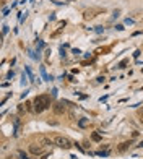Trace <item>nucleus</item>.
Instances as JSON below:
<instances>
[{
	"label": "nucleus",
	"mask_w": 143,
	"mask_h": 159,
	"mask_svg": "<svg viewBox=\"0 0 143 159\" xmlns=\"http://www.w3.org/2000/svg\"><path fill=\"white\" fill-rule=\"evenodd\" d=\"M52 110H54V114H57V115H63L65 114V106H63V101L62 102H55V104L52 106Z\"/></svg>",
	"instance_id": "nucleus-3"
},
{
	"label": "nucleus",
	"mask_w": 143,
	"mask_h": 159,
	"mask_svg": "<svg viewBox=\"0 0 143 159\" xmlns=\"http://www.w3.org/2000/svg\"><path fill=\"white\" fill-rule=\"evenodd\" d=\"M39 140H41V143H44L46 146H52V145H55V141L49 140V138H44V136H41V138H39Z\"/></svg>",
	"instance_id": "nucleus-6"
},
{
	"label": "nucleus",
	"mask_w": 143,
	"mask_h": 159,
	"mask_svg": "<svg viewBox=\"0 0 143 159\" xmlns=\"http://www.w3.org/2000/svg\"><path fill=\"white\" fill-rule=\"evenodd\" d=\"M140 115H141V117H143V107H141V110H140Z\"/></svg>",
	"instance_id": "nucleus-11"
},
{
	"label": "nucleus",
	"mask_w": 143,
	"mask_h": 159,
	"mask_svg": "<svg viewBox=\"0 0 143 159\" xmlns=\"http://www.w3.org/2000/svg\"><path fill=\"white\" fill-rule=\"evenodd\" d=\"M33 102H34V110L38 114L44 112L46 109H49V107H50V98L47 96V94H41V96H38Z\"/></svg>",
	"instance_id": "nucleus-1"
},
{
	"label": "nucleus",
	"mask_w": 143,
	"mask_h": 159,
	"mask_svg": "<svg viewBox=\"0 0 143 159\" xmlns=\"http://www.w3.org/2000/svg\"><path fill=\"white\" fill-rule=\"evenodd\" d=\"M33 104H34V102H26V109L29 110V112L33 110Z\"/></svg>",
	"instance_id": "nucleus-10"
},
{
	"label": "nucleus",
	"mask_w": 143,
	"mask_h": 159,
	"mask_svg": "<svg viewBox=\"0 0 143 159\" xmlns=\"http://www.w3.org/2000/svg\"><path fill=\"white\" fill-rule=\"evenodd\" d=\"M54 141H55V145L60 146V148H63V149H70L72 146H73V143H72L68 138L62 136V135H55V136H54Z\"/></svg>",
	"instance_id": "nucleus-2"
},
{
	"label": "nucleus",
	"mask_w": 143,
	"mask_h": 159,
	"mask_svg": "<svg viewBox=\"0 0 143 159\" xmlns=\"http://www.w3.org/2000/svg\"><path fill=\"white\" fill-rule=\"evenodd\" d=\"M129 63V60H122L120 63H119V68H125V65Z\"/></svg>",
	"instance_id": "nucleus-7"
},
{
	"label": "nucleus",
	"mask_w": 143,
	"mask_h": 159,
	"mask_svg": "<svg viewBox=\"0 0 143 159\" xmlns=\"http://www.w3.org/2000/svg\"><path fill=\"white\" fill-rule=\"evenodd\" d=\"M138 146H140V148H143V141H141V143H140V145H138Z\"/></svg>",
	"instance_id": "nucleus-12"
},
{
	"label": "nucleus",
	"mask_w": 143,
	"mask_h": 159,
	"mask_svg": "<svg viewBox=\"0 0 143 159\" xmlns=\"http://www.w3.org/2000/svg\"><path fill=\"white\" fill-rule=\"evenodd\" d=\"M18 154H20V158H21V159H29V158H28V154H26V153H23V151H20Z\"/></svg>",
	"instance_id": "nucleus-9"
},
{
	"label": "nucleus",
	"mask_w": 143,
	"mask_h": 159,
	"mask_svg": "<svg viewBox=\"0 0 143 159\" xmlns=\"http://www.w3.org/2000/svg\"><path fill=\"white\" fill-rule=\"evenodd\" d=\"M130 146H132V141H124V143H120V145H119L117 151H119V153H124V151H127V149L130 148Z\"/></svg>",
	"instance_id": "nucleus-4"
},
{
	"label": "nucleus",
	"mask_w": 143,
	"mask_h": 159,
	"mask_svg": "<svg viewBox=\"0 0 143 159\" xmlns=\"http://www.w3.org/2000/svg\"><path fill=\"white\" fill-rule=\"evenodd\" d=\"M29 153L34 154V156H38V154L42 153V146H36V145H31L29 146Z\"/></svg>",
	"instance_id": "nucleus-5"
},
{
	"label": "nucleus",
	"mask_w": 143,
	"mask_h": 159,
	"mask_svg": "<svg viewBox=\"0 0 143 159\" xmlns=\"http://www.w3.org/2000/svg\"><path fill=\"white\" fill-rule=\"evenodd\" d=\"M91 138H93L94 141H99V140H101V136H99L98 133H93V135H91Z\"/></svg>",
	"instance_id": "nucleus-8"
}]
</instances>
